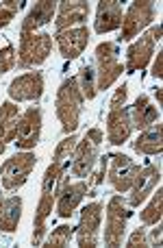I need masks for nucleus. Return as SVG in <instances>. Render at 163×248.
Listing matches in <instances>:
<instances>
[{
    "label": "nucleus",
    "mask_w": 163,
    "mask_h": 248,
    "mask_svg": "<svg viewBox=\"0 0 163 248\" xmlns=\"http://www.w3.org/2000/svg\"><path fill=\"white\" fill-rule=\"evenodd\" d=\"M126 96H129V85H126V83H122V85L116 90V94H113L111 103H109V109L124 107V105H126Z\"/></svg>",
    "instance_id": "nucleus-31"
},
{
    "label": "nucleus",
    "mask_w": 163,
    "mask_h": 248,
    "mask_svg": "<svg viewBox=\"0 0 163 248\" xmlns=\"http://www.w3.org/2000/svg\"><path fill=\"white\" fill-rule=\"evenodd\" d=\"M44 94V77L42 72H26L13 78L9 85V96L13 103H37Z\"/></svg>",
    "instance_id": "nucleus-13"
},
{
    "label": "nucleus",
    "mask_w": 163,
    "mask_h": 248,
    "mask_svg": "<svg viewBox=\"0 0 163 248\" xmlns=\"http://www.w3.org/2000/svg\"><path fill=\"white\" fill-rule=\"evenodd\" d=\"M15 61H17V52L13 46H4L0 50V74L9 72V70L15 68Z\"/></svg>",
    "instance_id": "nucleus-29"
},
{
    "label": "nucleus",
    "mask_w": 163,
    "mask_h": 248,
    "mask_svg": "<svg viewBox=\"0 0 163 248\" xmlns=\"http://www.w3.org/2000/svg\"><path fill=\"white\" fill-rule=\"evenodd\" d=\"M39 137H42V109L29 107L24 113H20L13 144L17 146V150H30L39 144Z\"/></svg>",
    "instance_id": "nucleus-9"
},
{
    "label": "nucleus",
    "mask_w": 163,
    "mask_h": 248,
    "mask_svg": "<svg viewBox=\"0 0 163 248\" xmlns=\"http://www.w3.org/2000/svg\"><path fill=\"white\" fill-rule=\"evenodd\" d=\"M155 227H157V229H152L148 244H152V246H161V244H163V227H161V222H157Z\"/></svg>",
    "instance_id": "nucleus-33"
},
{
    "label": "nucleus",
    "mask_w": 163,
    "mask_h": 248,
    "mask_svg": "<svg viewBox=\"0 0 163 248\" xmlns=\"http://www.w3.org/2000/svg\"><path fill=\"white\" fill-rule=\"evenodd\" d=\"M89 192L85 181H78V183H63L57 189V198H55V207H57V216L63 220L72 218V214L76 211V207L81 205V201L85 198V194Z\"/></svg>",
    "instance_id": "nucleus-14"
},
{
    "label": "nucleus",
    "mask_w": 163,
    "mask_h": 248,
    "mask_svg": "<svg viewBox=\"0 0 163 248\" xmlns=\"http://www.w3.org/2000/svg\"><path fill=\"white\" fill-rule=\"evenodd\" d=\"M146 246H150L148 244L146 231H144V229H135V231L131 233L129 242H126V248H146Z\"/></svg>",
    "instance_id": "nucleus-30"
},
{
    "label": "nucleus",
    "mask_w": 163,
    "mask_h": 248,
    "mask_svg": "<svg viewBox=\"0 0 163 248\" xmlns=\"http://www.w3.org/2000/svg\"><path fill=\"white\" fill-rule=\"evenodd\" d=\"M76 81H78V87H81V92H83V98L94 100L96 94H98V90H96V70L91 68V65H83L78 77H76Z\"/></svg>",
    "instance_id": "nucleus-25"
},
{
    "label": "nucleus",
    "mask_w": 163,
    "mask_h": 248,
    "mask_svg": "<svg viewBox=\"0 0 163 248\" xmlns=\"http://www.w3.org/2000/svg\"><path fill=\"white\" fill-rule=\"evenodd\" d=\"M150 74L155 78L163 77V52H157V61H155V65H152V72Z\"/></svg>",
    "instance_id": "nucleus-34"
},
{
    "label": "nucleus",
    "mask_w": 163,
    "mask_h": 248,
    "mask_svg": "<svg viewBox=\"0 0 163 248\" xmlns=\"http://www.w3.org/2000/svg\"><path fill=\"white\" fill-rule=\"evenodd\" d=\"M2 201H4V198H2V196H0V207H2Z\"/></svg>",
    "instance_id": "nucleus-36"
},
{
    "label": "nucleus",
    "mask_w": 163,
    "mask_h": 248,
    "mask_svg": "<svg viewBox=\"0 0 163 248\" xmlns=\"http://www.w3.org/2000/svg\"><path fill=\"white\" fill-rule=\"evenodd\" d=\"M35 163H37V157L30 150H22V153L13 155L11 159L0 166V179H2V187L9 189V192H15L22 185L29 181L30 172H33Z\"/></svg>",
    "instance_id": "nucleus-5"
},
{
    "label": "nucleus",
    "mask_w": 163,
    "mask_h": 248,
    "mask_svg": "<svg viewBox=\"0 0 163 248\" xmlns=\"http://www.w3.org/2000/svg\"><path fill=\"white\" fill-rule=\"evenodd\" d=\"M20 120V109L15 103H2L0 105V155L4 153L9 141L15 140V128Z\"/></svg>",
    "instance_id": "nucleus-21"
},
{
    "label": "nucleus",
    "mask_w": 163,
    "mask_h": 248,
    "mask_svg": "<svg viewBox=\"0 0 163 248\" xmlns=\"http://www.w3.org/2000/svg\"><path fill=\"white\" fill-rule=\"evenodd\" d=\"M161 183V168L155 166V163H146L144 168H139L137 176H135L133 185H131V196L126 201L129 207H139L152 192L155 187Z\"/></svg>",
    "instance_id": "nucleus-12"
},
{
    "label": "nucleus",
    "mask_w": 163,
    "mask_h": 248,
    "mask_svg": "<svg viewBox=\"0 0 163 248\" xmlns=\"http://www.w3.org/2000/svg\"><path fill=\"white\" fill-rule=\"evenodd\" d=\"M57 13V2L52 0H42V2H35L33 9L29 11V16L22 22V35L26 33H35L37 29L46 26L52 20V16Z\"/></svg>",
    "instance_id": "nucleus-20"
},
{
    "label": "nucleus",
    "mask_w": 163,
    "mask_h": 248,
    "mask_svg": "<svg viewBox=\"0 0 163 248\" xmlns=\"http://www.w3.org/2000/svg\"><path fill=\"white\" fill-rule=\"evenodd\" d=\"M155 96H157V103H163V92H161V87H155Z\"/></svg>",
    "instance_id": "nucleus-35"
},
{
    "label": "nucleus",
    "mask_w": 163,
    "mask_h": 248,
    "mask_svg": "<svg viewBox=\"0 0 163 248\" xmlns=\"http://www.w3.org/2000/svg\"><path fill=\"white\" fill-rule=\"evenodd\" d=\"M76 141H78V137L74 135V133L72 135H65L63 140L59 141V146H57L55 155H52V161L63 166V168H68L70 159H72V155H74V148H76Z\"/></svg>",
    "instance_id": "nucleus-26"
},
{
    "label": "nucleus",
    "mask_w": 163,
    "mask_h": 248,
    "mask_svg": "<svg viewBox=\"0 0 163 248\" xmlns=\"http://www.w3.org/2000/svg\"><path fill=\"white\" fill-rule=\"evenodd\" d=\"M74 231H76L74 227H68V224H63V227L55 229V231H52L50 235H48L46 240L42 242V244L46 246V248H65V246L70 244V240H72Z\"/></svg>",
    "instance_id": "nucleus-28"
},
{
    "label": "nucleus",
    "mask_w": 163,
    "mask_h": 248,
    "mask_svg": "<svg viewBox=\"0 0 163 248\" xmlns=\"http://www.w3.org/2000/svg\"><path fill=\"white\" fill-rule=\"evenodd\" d=\"M52 50V35L48 33H26L20 39V48H17V61L15 65L20 70L26 68H37L48 59Z\"/></svg>",
    "instance_id": "nucleus-3"
},
{
    "label": "nucleus",
    "mask_w": 163,
    "mask_h": 248,
    "mask_svg": "<svg viewBox=\"0 0 163 248\" xmlns=\"http://www.w3.org/2000/svg\"><path fill=\"white\" fill-rule=\"evenodd\" d=\"M135 153L139 155H161L163 150V126L157 124L155 128H146L137 140L133 141Z\"/></svg>",
    "instance_id": "nucleus-24"
},
{
    "label": "nucleus",
    "mask_w": 163,
    "mask_h": 248,
    "mask_svg": "<svg viewBox=\"0 0 163 248\" xmlns=\"http://www.w3.org/2000/svg\"><path fill=\"white\" fill-rule=\"evenodd\" d=\"M55 39H57L61 57L72 61L76 57H81L83 50L87 48V44H89V29L87 26H76V29L61 31V33L55 35Z\"/></svg>",
    "instance_id": "nucleus-15"
},
{
    "label": "nucleus",
    "mask_w": 163,
    "mask_h": 248,
    "mask_svg": "<svg viewBox=\"0 0 163 248\" xmlns=\"http://www.w3.org/2000/svg\"><path fill=\"white\" fill-rule=\"evenodd\" d=\"M161 24H157L148 33H144L135 44H131L129 50H126V72H137V70H144L150 63L152 55H155V46L161 39Z\"/></svg>",
    "instance_id": "nucleus-7"
},
{
    "label": "nucleus",
    "mask_w": 163,
    "mask_h": 248,
    "mask_svg": "<svg viewBox=\"0 0 163 248\" xmlns=\"http://www.w3.org/2000/svg\"><path fill=\"white\" fill-rule=\"evenodd\" d=\"M131 218V211L126 201L118 194L107 202V222H104V244L116 248L122 244L126 233V222Z\"/></svg>",
    "instance_id": "nucleus-6"
},
{
    "label": "nucleus",
    "mask_w": 163,
    "mask_h": 248,
    "mask_svg": "<svg viewBox=\"0 0 163 248\" xmlns=\"http://www.w3.org/2000/svg\"><path fill=\"white\" fill-rule=\"evenodd\" d=\"M15 17V11L13 9H7L0 4V29H7L9 24H11V20Z\"/></svg>",
    "instance_id": "nucleus-32"
},
{
    "label": "nucleus",
    "mask_w": 163,
    "mask_h": 248,
    "mask_svg": "<svg viewBox=\"0 0 163 248\" xmlns=\"http://www.w3.org/2000/svg\"><path fill=\"white\" fill-rule=\"evenodd\" d=\"M87 16H89V2H83V0H65V2H61L57 7V20H55L57 33L83 26Z\"/></svg>",
    "instance_id": "nucleus-16"
},
{
    "label": "nucleus",
    "mask_w": 163,
    "mask_h": 248,
    "mask_svg": "<svg viewBox=\"0 0 163 248\" xmlns=\"http://www.w3.org/2000/svg\"><path fill=\"white\" fill-rule=\"evenodd\" d=\"M83 92L78 87L76 78H65L61 83V87L57 90V98H55V107H57V118L61 122V131L65 135H72L78 128L81 122V111H83Z\"/></svg>",
    "instance_id": "nucleus-1"
},
{
    "label": "nucleus",
    "mask_w": 163,
    "mask_h": 248,
    "mask_svg": "<svg viewBox=\"0 0 163 248\" xmlns=\"http://www.w3.org/2000/svg\"><path fill=\"white\" fill-rule=\"evenodd\" d=\"M131 122H133V126L142 128V131H146L155 122H159V109L152 107L148 96H139L135 100L133 111H131Z\"/></svg>",
    "instance_id": "nucleus-22"
},
{
    "label": "nucleus",
    "mask_w": 163,
    "mask_h": 248,
    "mask_svg": "<svg viewBox=\"0 0 163 248\" xmlns=\"http://www.w3.org/2000/svg\"><path fill=\"white\" fill-rule=\"evenodd\" d=\"M100 222H103V205L89 202L81 211V222L76 227V242L81 248H96L100 235Z\"/></svg>",
    "instance_id": "nucleus-11"
},
{
    "label": "nucleus",
    "mask_w": 163,
    "mask_h": 248,
    "mask_svg": "<svg viewBox=\"0 0 163 248\" xmlns=\"http://www.w3.org/2000/svg\"><path fill=\"white\" fill-rule=\"evenodd\" d=\"M22 218V198L20 196H9L2 201L0 207V231L13 233L20 224Z\"/></svg>",
    "instance_id": "nucleus-23"
},
{
    "label": "nucleus",
    "mask_w": 163,
    "mask_h": 248,
    "mask_svg": "<svg viewBox=\"0 0 163 248\" xmlns=\"http://www.w3.org/2000/svg\"><path fill=\"white\" fill-rule=\"evenodd\" d=\"M107 161V174H109V183L113 185V189L120 194L129 192L133 185L135 176L139 172V166L133 161L131 157L118 153V155H109Z\"/></svg>",
    "instance_id": "nucleus-10"
},
{
    "label": "nucleus",
    "mask_w": 163,
    "mask_h": 248,
    "mask_svg": "<svg viewBox=\"0 0 163 248\" xmlns=\"http://www.w3.org/2000/svg\"><path fill=\"white\" fill-rule=\"evenodd\" d=\"M133 133V122H131V111L126 107L109 109L107 113V140L109 144L120 146Z\"/></svg>",
    "instance_id": "nucleus-17"
},
{
    "label": "nucleus",
    "mask_w": 163,
    "mask_h": 248,
    "mask_svg": "<svg viewBox=\"0 0 163 248\" xmlns=\"http://www.w3.org/2000/svg\"><path fill=\"white\" fill-rule=\"evenodd\" d=\"M161 216H163V189L157 187V194L152 196L150 205L139 214V218H142L144 224H157L161 222Z\"/></svg>",
    "instance_id": "nucleus-27"
},
{
    "label": "nucleus",
    "mask_w": 163,
    "mask_h": 248,
    "mask_svg": "<svg viewBox=\"0 0 163 248\" xmlns=\"http://www.w3.org/2000/svg\"><path fill=\"white\" fill-rule=\"evenodd\" d=\"M103 131L89 128L81 140L76 141V148L72 155V174L74 176H89L94 170V163L98 159V150L103 144Z\"/></svg>",
    "instance_id": "nucleus-4"
},
{
    "label": "nucleus",
    "mask_w": 163,
    "mask_h": 248,
    "mask_svg": "<svg viewBox=\"0 0 163 248\" xmlns=\"http://www.w3.org/2000/svg\"><path fill=\"white\" fill-rule=\"evenodd\" d=\"M55 198L57 194L55 192H42L39 196V202H37V209H35V220H33V246H39L46 237V224H48V218L52 214V205H55Z\"/></svg>",
    "instance_id": "nucleus-19"
},
{
    "label": "nucleus",
    "mask_w": 163,
    "mask_h": 248,
    "mask_svg": "<svg viewBox=\"0 0 163 248\" xmlns=\"http://www.w3.org/2000/svg\"><path fill=\"white\" fill-rule=\"evenodd\" d=\"M120 50L118 44L103 42L96 48V90H109L124 72V65L120 63Z\"/></svg>",
    "instance_id": "nucleus-2"
},
{
    "label": "nucleus",
    "mask_w": 163,
    "mask_h": 248,
    "mask_svg": "<svg viewBox=\"0 0 163 248\" xmlns=\"http://www.w3.org/2000/svg\"><path fill=\"white\" fill-rule=\"evenodd\" d=\"M155 20V2L152 0H135L129 7V11L122 17V42H129V39L137 37L139 31H144L150 22Z\"/></svg>",
    "instance_id": "nucleus-8"
},
{
    "label": "nucleus",
    "mask_w": 163,
    "mask_h": 248,
    "mask_svg": "<svg viewBox=\"0 0 163 248\" xmlns=\"http://www.w3.org/2000/svg\"><path fill=\"white\" fill-rule=\"evenodd\" d=\"M122 17H124V13H122V4L118 0H100L98 9H96V22H94L96 33L104 35L120 29Z\"/></svg>",
    "instance_id": "nucleus-18"
}]
</instances>
